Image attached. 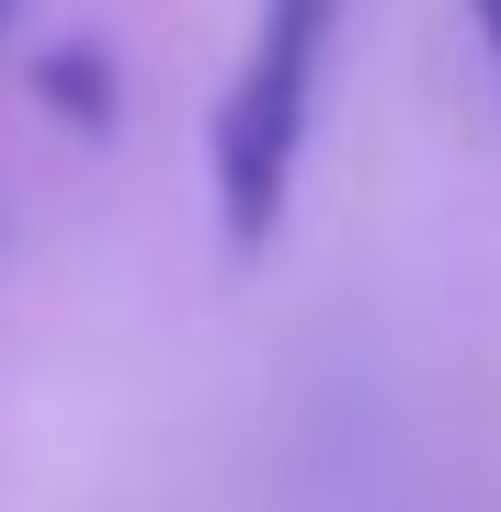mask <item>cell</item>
<instances>
[{
    "label": "cell",
    "mask_w": 501,
    "mask_h": 512,
    "mask_svg": "<svg viewBox=\"0 0 501 512\" xmlns=\"http://www.w3.org/2000/svg\"><path fill=\"white\" fill-rule=\"evenodd\" d=\"M479 12V46H490V69H501V0H467Z\"/></svg>",
    "instance_id": "3"
},
{
    "label": "cell",
    "mask_w": 501,
    "mask_h": 512,
    "mask_svg": "<svg viewBox=\"0 0 501 512\" xmlns=\"http://www.w3.org/2000/svg\"><path fill=\"white\" fill-rule=\"evenodd\" d=\"M35 92L69 114V126H114V57L103 46H46L35 57Z\"/></svg>",
    "instance_id": "2"
},
{
    "label": "cell",
    "mask_w": 501,
    "mask_h": 512,
    "mask_svg": "<svg viewBox=\"0 0 501 512\" xmlns=\"http://www.w3.org/2000/svg\"><path fill=\"white\" fill-rule=\"evenodd\" d=\"M0 12H12V0H0Z\"/></svg>",
    "instance_id": "4"
},
{
    "label": "cell",
    "mask_w": 501,
    "mask_h": 512,
    "mask_svg": "<svg viewBox=\"0 0 501 512\" xmlns=\"http://www.w3.org/2000/svg\"><path fill=\"white\" fill-rule=\"evenodd\" d=\"M331 35H342V0H262V12H251L240 80H228L217 137H205L228 251H262V239L285 228V194H297V160H308V114H319Z\"/></svg>",
    "instance_id": "1"
}]
</instances>
